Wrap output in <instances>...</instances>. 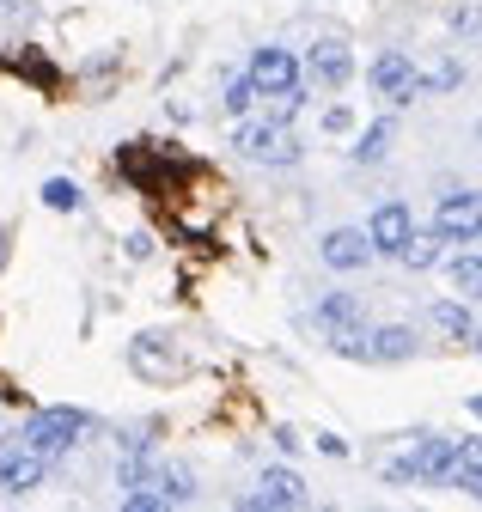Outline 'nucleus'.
<instances>
[{
  "mask_svg": "<svg viewBox=\"0 0 482 512\" xmlns=\"http://www.w3.org/2000/svg\"><path fill=\"white\" fill-rule=\"evenodd\" d=\"M86 427L92 421L80 409H37L25 421V445H31V452H43V458H62V452H74V445H80Z\"/></svg>",
  "mask_w": 482,
  "mask_h": 512,
  "instance_id": "1",
  "label": "nucleus"
},
{
  "mask_svg": "<svg viewBox=\"0 0 482 512\" xmlns=\"http://www.w3.org/2000/svg\"><path fill=\"white\" fill-rule=\"evenodd\" d=\"M238 147L263 165H293L299 159V135L287 122H238Z\"/></svg>",
  "mask_w": 482,
  "mask_h": 512,
  "instance_id": "2",
  "label": "nucleus"
},
{
  "mask_svg": "<svg viewBox=\"0 0 482 512\" xmlns=\"http://www.w3.org/2000/svg\"><path fill=\"white\" fill-rule=\"evenodd\" d=\"M434 232L446 244H470L482 238V196H470V189H452V196H440L434 208Z\"/></svg>",
  "mask_w": 482,
  "mask_h": 512,
  "instance_id": "3",
  "label": "nucleus"
},
{
  "mask_svg": "<svg viewBox=\"0 0 482 512\" xmlns=\"http://www.w3.org/2000/svg\"><path fill=\"white\" fill-rule=\"evenodd\" d=\"M452 452H458V439H421L415 452H409L403 464H391L385 476H391V482H446Z\"/></svg>",
  "mask_w": 482,
  "mask_h": 512,
  "instance_id": "4",
  "label": "nucleus"
},
{
  "mask_svg": "<svg viewBox=\"0 0 482 512\" xmlns=\"http://www.w3.org/2000/svg\"><path fill=\"white\" fill-rule=\"evenodd\" d=\"M245 80L257 86V98H281V92H293V86H299V61H293L287 49H257Z\"/></svg>",
  "mask_w": 482,
  "mask_h": 512,
  "instance_id": "5",
  "label": "nucleus"
},
{
  "mask_svg": "<svg viewBox=\"0 0 482 512\" xmlns=\"http://www.w3.org/2000/svg\"><path fill=\"white\" fill-rule=\"evenodd\" d=\"M373 86H379V98L409 104V98L421 92V74H415V61H409L403 49H385V55L373 61Z\"/></svg>",
  "mask_w": 482,
  "mask_h": 512,
  "instance_id": "6",
  "label": "nucleus"
},
{
  "mask_svg": "<svg viewBox=\"0 0 482 512\" xmlns=\"http://www.w3.org/2000/svg\"><path fill=\"white\" fill-rule=\"evenodd\" d=\"M43 470H49V458L31 452L25 439L19 445H0V488H7V494H31L43 482Z\"/></svg>",
  "mask_w": 482,
  "mask_h": 512,
  "instance_id": "7",
  "label": "nucleus"
},
{
  "mask_svg": "<svg viewBox=\"0 0 482 512\" xmlns=\"http://www.w3.org/2000/svg\"><path fill=\"white\" fill-rule=\"evenodd\" d=\"M409 232H415V220H409L403 202H385V208H373V220H367V244H373V256H397Z\"/></svg>",
  "mask_w": 482,
  "mask_h": 512,
  "instance_id": "8",
  "label": "nucleus"
},
{
  "mask_svg": "<svg viewBox=\"0 0 482 512\" xmlns=\"http://www.w3.org/2000/svg\"><path fill=\"white\" fill-rule=\"evenodd\" d=\"M318 256H324L330 269H367V263H373V244H367V232L342 226V232H330V238L318 244Z\"/></svg>",
  "mask_w": 482,
  "mask_h": 512,
  "instance_id": "9",
  "label": "nucleus"
},
{
  "mask_svg": "<svg viewBox=\"0 0 482 512\" xmlns=\"http://www.w3.org/2000/svg\"><path fill=\"white\" fill-rule=\"evenodd\" d=\"M306 74H312L318 86H348V74H354V55H348V43H336V37L312 43V61H306Z\"/></svg>",
  "mask_w": 482,
  "mask_h": 512,
  "instance_id": "10",
  "label": "nucleus"
},
{
  "mask_svg": "<svg viewBox=\"0 0 482 512\" xmlns=\"http://www.w3.org/2000/svg\"><path fill=\"white\" fill-rule=\"evenodd\" d=\"M251 506H306V482H299L293 470H263Z\"/></svg>",
  "mask_w": 482,
  "mask_h": 512,
  "instance_id": "11",
  "label": "nucleus"
},
{
  "mask_svg": "<svg viewBox=\"0 0 482 512\" xmlns=\"http://www.w3.org/2000/svg\"><path fill=\"white\" fill-rule=\"evenodd\" d=\"M312 324H318L324 336L354 330V324H360V299H354V293H324V299L312 305Z\"/></svg>",
  "mask_w": 482,
  "mask_h": 512,
  "instance_id": "12",
  "label": "nucleus"
},
{
  "mask_svg": "<svg viewBox=\"0 0 482 512\" xmlns=\"http://www.w3.org/2000/svg\"><path fill=\"white\" fill-rule=\"evenodd\" d=\"M135 372H141V378H177V372H184V360H177V354H159V336H141V342H135Z\"/></svg>",
  "mask_w": 482,
  "mask_h": 512,
  "instance_id": "13",
  "label": "nucleus"
},
{
  "mask_svg": "<svg viewBox=\"0 0 482 512\" xmlns=\"http://www.w3.org/2000/svg\"><path fill=\"white\" fill-rule=\"evenodd\" d=\"M415 354V330H403V324H391V330H379V336H367V360H409Z\"/></svg>",
  "mask_w": 482,
  "mask_h": 512,
  "instance_id": "14",
  "label": "nucleus"
},
{
  "mask_svg": "<svg viewBox=\"0 0 482 512\" xmlns=\"http://www.w3.org/2000/svg\"><path fill=\"white\" fill-rule=\"evenodd\" d=\"M440 244H446L440 232H409L397 256H403V263H409V269H434V263H440Z\"/></svg>",
  "mask_w": 482,
  "mask_h": 512,
  "instance_id": "15",
  "label": "nucleus"
},
{
  "mask_svg": "<svg viewBox=\"0 0 482 512\" xmlns=\"http://www.w3.org/2000/svg\"><path fill=\"white\" fill-rule=\"evenodd\" d=\"M391 135H397V122H391V116H385V122H373L367 135L354 141V159H360V165H379V159L391 153Z\"/></svg>",
  "mask_w": 482,
  "mask_h": 512,
  "instance_id": "16",
  "label": "nucleus"
},
{
  "mask_svg": "<svg viewBox=\"0 0 482 512\" xmlns=\"http://www.w3.org/2000/svg\"><path fill=\"white\" fill-rule=\"evenodd\" d=\"M446 275H452V293H458V299L482 293V250H476V256H452Z\"/></svg>",
  "mask_w": 482,
  "mask_h": 512,
  "instance_id": "17",
  "label": "nucleus"
},
{
  "mask_svg": "<svg viewBox=\"0 0 482 512\" xmlns=\"http://www.w3.org/2000/svg\"><path fill=\"white\" fill-rule=\"evenodd\" d=\"M434 330H446L452 342H464V336L476 330V324H470V311H464V299H440V305H434Z\"/></svg>",
  "mask_w": 482,
  "mask_h": 512,
  "instance_id": "18",
  "label": "nucleus"
},
{
  "mask_svg": "<svg viewBox=\"0 0 482 512\" xmlns=\"http://www.w3.org/2000/svg\"><path fill=\"white\" fill-rule=\"evenodd\" d=\"M13 74H25V80H37L43 92H55V86H62V80H55V68H49V61H43V55H13Z\"/></svg>",
  "mask_w": 482,
  "mask_h": 512,
  "instance_id": "19",
  "label": "nucleus"
},
{
  "mask_svg": "<svg viewBox=\"0 0 482 512\" xmlns=\"http://www.w3.org/2000/svg\"><path fill=\"white\" fill-rule=\"evenodd\" d=\"M43 202H49L55 214H74V208H80V189H74L68 177H49V183H43Z\"/></svg>",
  "mask_w": 482,
  "mask_h": 512,
  "instance_id": "20",
  "label": "nucleus"
},
{
  "mask_svg": "<svg viewBox=\"0 0 482 512\" xmlns=\"http://www.w3.org/2000/svg\"><path fill=\"white\" fill-rule=\"evenodd\" d=\"M251 104H257V86H251V80H232V86H226V110H232V116H245Z\"/></svg>",
  "mask_w": 482,
  "mask_h": 512,
  "instance_id": "21",
  "label": "nucleus"
},
{
  "mask_svg": "<svg viewBox=\"0 0 482 512\" xmlns=\"http://www.w3.org/2000/svg\"><path fill=\"white\" fill-rule=\"evenodd\" d=\"M446 482H452V488H470V494H476V500H482V470H452V476H446Z\"/></svg>",
  "mask_w": 482,
  "mask_h": 512,
  "instance_id": "22",
  "label": "nucleus"
},
{
  "mask_svg": "<svg viewBox=\"0 0 482 512\" xmlns=\"http://www.w3.org/2000/svg\"><path fill=\"white\" fill-rule=\"evenodd\" d=\"M421 86H440V92H446V86H458V68H452V61H446V68H434V74L421 80Z\"/></svg>",
  "mask_w": 482,
  "mask_h": 512,
  "instance_id": "23",
  "label": "nucleus"
},
{
  "mask_svg": "<svg viewBox=\"0 0 482 512\" xmlns=\"http://www.w3.org/2000/svg\"><path fill=\"white\" fill-rule=\"evenodd\" d=\"M0 269H7V232H0Z\"/></svg>",
  "mask_w": 482,
  "mask_h": 512,
  "instance_id": "24",
  "label": "nucleus"
},
{
  "mask_svg": "<svg viewBox=\"0 0 482 512\" xmlns=\"http://www.w3.org/2000/svg\"><path fill=\"white\" fill-rule=\"evenodd\" d=\"M470 409H476V415H482V397H476V403H470Z\"/></svg>",
  "mask_w": 482,
  "mask_h": 512,
  "instance_id": "25",
  "label": "nucleus"
},
{
  "mask_svg": "<svg viewBox=\"0 0 482 512\" xmlns=\"http://www.w3.org/2000/svg\"><path fill=\"white\" fill-rule=\"evenodd\" d=\"M470 336H476V348H482V330H470Z\"/></svg>",
  "mask_w": 482,
  "mask_h": 512,
  "instance_id": "26",
  "label": "nucleus"
}]
</instances>
